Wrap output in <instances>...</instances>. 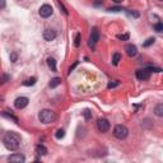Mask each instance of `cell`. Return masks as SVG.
Returning <instances> with one entry per match:
<instances>
[{
    "instance_id": "1",
    "label": "cell",
    "mask_w": 163,
    "mask_h": 163,
    "mask_svg": "<svg viewBox=\"0 0 163 163\" xmlns=\"http://www.w3.org/2000/svg\"><path fill=\"white\" fill-rule=\"evenodd\" d=\"M3 143L8 150H17L20 144V138L15 133H8L3 139Z\"/></svg>"
},
{
    "instance_id": "2",
    "label": "cell",
    "mask_w": 163,
    "mask_h": 163,
    "mask_svg": "<svg viewBox=\"0 0 163 163\" xmlns=\"http://www.w3.org/2000/svg\"><path fill=\"white\" fill-rule=\"evenodd\" d=\"M38 119L43 124H51L56 121V113L51 110H42L38 115Z\"/></svg>"
},
{
    "instance_id": "3",
    "label": "cell",
    "mask_w": 163,
    "mask_h": 163,
    "mask_svg": "<svg viewBox=\"0 0 163 163\" xmlns=\"http://www.w3.org/2000/svg\"><path fill=\"white\" fill-rule=\"evenodd\" d=\"M129 134V130L126 126H124V125H116L115 129H113V135L117 138V139H125Z\"/></svg>"
},
{
    "instance_id": "4",
    "label": "cell",
    "mask_w": 163,
    "mask_h": 163,
    "mask_svg": "<svg viewBox=\"0 0 163 163\" xmlns=\"http://www.w3.org/2000/svg\"><path fill=\"white\" fill-rule=\"evenodd\" d=\"M98 40H99V32H98V28H97V27H93V28H92V32H91V36H89V42H88L89 47H91L92 50H94V49H96V45H97Z\"/></svg>"
},
{
    "instance_id": "5",
    "label": "cell",
    "mask_w": 163,
    "mask_h": 163,
    "mask_svg": "<svg viewBox=\"0 0 163 163\" xmlns=\"http://www.w3.org/2000/svg\"><path fill=\"white\" fill-rule=\"evenodd\" d=\"M97 129L101 133H106V131L110 130V122L107 119H98L97 121Z\"/></svg>"
},
{
    "instance_id": "6",
    "label": "cell",
    "mask_w": 163,
    "mask_h": 163,
    "mask_svg": "<svg viewBox=\"0 0 163 163\" xmlns=\"http://www.w3.org/2000/svg\"><path fill=\"white\" fill-rule=\"evenodd\" d=\"M52 12H54L52 6L49 5V4H45V5H42L40 8V15H41L42 18H49L50 15L52 14Z\"/></svg>"
},
{
    "instance_id": "7",
    "label": "cell",
    "mask_w": 163,
    "mask_h": 163,
    "mask_svg": "<svg viewBox=\"0 0 163 163\" xmlns=\"http://www.w3.org/2000/svg\"><path fill=\"white\" fill-rule=\"evenodd\" d=\"M28 102L29 101L27 97H18L14 101V106H15V108H18V110H22V108H24L28 105Z\"/></svg>"
},
{
    "instance_id": "8",
    "label": "cell",
    "mask_w": 163,
    "mask_h": 163,
    "mask_svg": "<svg viewBox=\"0 0 163 163\" xmlns=\"http://www.w3.org/2000/svg\"><path fill=\"white\" fill-rule=\"evenodd\" d=\"M136 78L139 80H148L150 78V73L148 72V69H140V70L136 72Z\"/></svg>"
},
{
    "instance_id": "9",
    "label": "cell",
    "mask_w": 163,
    "mask_h": 163,
    "mask_svg": "<svg viewBox=\"0 0 163 163\" xmlns=\"http://www.w3.org/2000/svg\"><path fill=\"white\" fill-rule=\"evenodd\" d=\"M8 161L12 162V163H23V162H26V158L23 157L22 154L15 153V154H12V156L8 158Z\"/></svg>"
},
{
    "instance_id": "10",
    "label": "cell",
    "mask_w": 163,
    "mask_h": 163,
    "mask_svg": "<svg viewBox=\"0 0 163 163\" xmlns=\"http://www.w3.org/2000/svg\"><path fill=\"white\" fill-rule=\"evenodd\" d=\"M56 36H57V35H56V32H55L54 29H46L45 32H43V38H45L46 41H49V42L55 40Z\"/></svg>"
},
{
    "instance_id": "11",
    "label": "cell",
    "mask_w": 163,
    "mask_h": 163,
    "mask_svg": "<svg viewBox=\"0 0 163 163\" xmlns=\"http://www.w3.org/2000/svg\"><path fill=\"white\" fill-rule=\"evenodd\" d=\"M125 50H126V54L130 56V57H133V56H135L136 54H138V49H136V46L135 45H128L126 47H125Z\"/></svg>"
},
{
    "instance_id": "12",
    "label": "cell",
    "mask_w": 163,
    "mask_h": 163,
    "mask_svg": "<svg viewBox=\"0 0 163 163\" xmlns=\"http://www.w3.org/2000/svg\"><path fill=\"white\" fill-rule=\"evenodd\" d=\"M36 153L38 154V156H46V154H47V148L42 144H38L36 146Z\"/></svg>"
},
{
    "instance_id": "13",
    "label": "cell",
    "mask_w": 163,
    "mask_h": 163,
    "mask_svg": "<svg viewBox=\"0 0 163 163\" xmlns=\"http://www.w3.org/2000/svg\"><path fill=\"white\" fill-rule=\"evenodd\" d=\"M47 65H49V68L51 69L52 72H56V60L54 57H49L47 59Z\"/></svg>"
},
{
    "instance_id": "14",
    "label": "cell",
    "mask_w": 163,
    "mask_h": 163,
    "mask_svg": "<svg viewBox=\"0 0 163 163\" xmlns=\"http://www.w3.org/2000/svg\"><path fill=\"white\" fill-rule=\"evenodd\" d=\"M60 84H61V79L60 78H54L50 82V88H56V87H59Z\"/></svg>"
},
{
    "instance_id": "15",
    "label": "cell",
    "mask_w": 163,
    "mask_h": 163,
    "mask_svg": "<svg viewBox=\"0 0 163 163\" xmlns=\"http://www.w3.org/2000/svg\"><path fill=\"white\" fill-rule=\"evenodd\" d=\"M154 112H156L157 116L162 117V116H163V105H162V103L157 105V106H156V110H154Z\"/></svg>"
},
{
    "instance_id": "16",
    "label": "cell",
    "mask_w": 163,
    "mask_h": 163,
    "mask_svg": "<svg viewBox=\"0 0 163 163\" xmlns=\"http://www.w3.org/2000/svg\"><path fill=\"white\" fill-rule=\"evenodd\" d=\"M120 60H121V55H120L119 52H116L115 55H113V57H112V64H113L115 66H117L119 63H120Z\"/></svg>"
},
{
    "instance_id": "17",
    "label": "cell",
    "mask_w": 163,
    "mask_h": 163,
    "mask_svg": "<svg viewBox=\"0 0 163 163\" xmlns=\"http://www.w3.org/2000/svg\"><path fill=\"white\" fill-rule=\"evenodd\" d=\"M154 41H156V38H154V37H149L148 40H146V41L143 43V46H144V47H149L150 45H153V43H154Z\"/></svg>"
},
{
    "instance_id": "18",
    "label": "cell",
    "mask_w": 163,
    "mask_h": 163,
    "mask_svg": "<svg viewBox=\"0 0 163 163\" xmlns=\"http://www.w3.org/2000/svg\"><path fill=\"white\" fill-rule=\"evenodd\" d=\"M80 38H82V35L76 33L75 40H74V46H75V47H79V46H80Z\"/></svg>"
},
{
    "instance_id": "19",
    "label": "cell",
    "mask_w": 163,
    "mask_h": 163,
    "mask_svg": "<svg viewBox=\"0 0 163 163\" xmlns=\"http://www.w3.org/2000/svg\"><path fill=\"white\" fill-rule=\"evenodd\" d=\"M64 135H65V131H64L63 129H59V130L56 131V135H55V136H56L57 139H61V138H64Z\"/></svg>"
},
{
    "instance_id": "20",
    "label": "cell",
    "mask_w": 163,
    "mask_h": 163,
    "mask_svg": "<svg viewBox=\"0 0 163 163\" xmlns=\"http://www.w3.org/2000/svg\"><path fill=\"white\" fill-rule=\"evenodd\" d=\"M36 78H35V76H33V78H31V79H27L26 82H24V85H27V87H28V85H33L35 83H36Z\"/></svg>"
},
{
    "instance_id": "21",
    "label": "cell",
    "mask_w": 163,
    "mask_h": 163,
    "mask_svg": "<svg viewBox=\"0 0 163 163\" xmlns=\"http://www.w3.org/2000/svg\"><path fill=\"white\" fill-rule=\"evenodd\" d=\"M2 115H3V116H5V117H8V119H12V120H14L15 122H18V119H17V117H14V116H13L12 113H6V112H2Z\"/></svg>"
},
{
    "instance_id": "22",
    "label": "cell",
    "mask_w": 163,
    "mask_h": 163,
    "mask_svg": "<svg viewBox=\"0 0 163 163\" xmlns=\"http://www.w3.org/2000/svg\"><path fill=\"white\" fill-rule=\"evenodd\" d=\"M146 69H148L149 73H152V72H153V73H161V72H162L161 68H152V66H150V68H146Z\"/></svg>"
},
{
    "instance_id": "23",
    "label": "cell",
    "mask_w": 163,
    "mask_h": 163,
    "mask_svg": "<svg viewBox=\"0 0 163 163\" xmlns=\"http://www.w3.org/2000/svg\"><path fill=\"white\" fill-rule=\"evenodd\" d=\"M154 29L157 31V32H162L163 31V24L159 22V23H157V24H154Z\"/></svg>"
},
{
    "instance_id": "24",
    "label": "cell",
    "mask_w": 163,
    "mask_h": 163,
    "mask_svg": "<svg viewBox=\"0 0 163 163\" xmlns=\"http://www.w3.org/2000/svg\"><path fill=\"white\" fill-rule=\"evenodd\" d=\"M8 80H9V75L4 74V75H2V78H0V84H4V83H6Z\"/></svg>"
},
{
    "instance_id": "25",
    "label": "cell",
    "mask_w": 163,
    "mask_h": 163,
    "mask_svg": "<svg viewBox=\"0 0 163 163\" xmlns=\"http://www.w3.org/2000/svg\"><path fill=\"white\" fill-rule=\"evenodd\" d=\"M117 38H119V40H122V41H128L129 40V33H126V35H117Z\"/></svg>"
},
{
    "instance_id": "26",
    "label": "cell",
    "mask_w": 163,
    "mask_h": 163,
    "mask_svg": "<svg viewBox=\"0 0 163 163\" xmlns=\"http://www.w3.org/2000/svg\"><path fill=\"white\" fill-rule=\"evenodd\" d=\"M17 59H18L17 52H12L10 54V61H12V63H15V61H17Z\"/></svg>"
},
{
    "instance_id": "27",
    "label": "cell",
    "mask_w": 163,
    "mask_h": 163,
    "mask_svg": "<svg viewBox=\"0 0 163 163\" xmlns=\"http://www.w3.org/2000/svg\"><path fill=\"white\" fill-rule=\"evenodd\" d=\"M83 115H84V117L87 119V120H89V119L92 117V113H91V111H89V110H84Z\"/></svg>"
},
{
    "instance_id": "28",
    "label": "cell",
    "mask_w": 163,
    "mask_h": 163,
    "mask_svg": "<svg viewBox=\"0 0 163 163\" xmlns=\"http://www.w3.org/2000/svg\"><path fill=\"white\" fill-rule=\"evenodd\" d=\"M119 84H120V82L116 80L115 83H110V84H108V88H110V89H111V88H115V87H117Z\"/></svg>"
},
{
    "instance_id": "29",
    "label": "cell",
    "mask_w": 163,
    "mask_h": 163,
    "mask_svg": "<svg viewBox=\"0 0 163 163\" xmlns=\"http://www.w3.org/2000/svg\"><path fill=\"white\" fill-rule=\"evenodd\" d=\"M108 10H110V12H120V10H122V8H120V6H115V8H110Z\"/></svg>"
},
{
    "instance_id": "30",
    "label": "cell",
    "mask_w": 163,
    "mask_h": 163,
    "mask_svg": "<svg viewBox=\"0 0 163 163\" xmlns=\"http://www.w3.org/2000/svg\"><path fill=\"white\" fill-rule=\"evenodd\" d=\"M5 6H6V2H5V0H0V10L4 9Z\"/></svg>"
},
{
    "instance_id": "31",
    "label": "cell",
    "mask_w": 163,
    "mask_h": 163,
    "mask_svg": "<svg viewBox=\"0 0 163 163\" xmlns=\"http://www.w3.org/2000/svg\"><path fill=\"white\" fill-rule=\"evenodd\" d=\"M59 4H60V8H61V9H63V12H64V13H65V14H66V15H68V10H66V9H65V6H64V5H63V4H61V3H59Z\"/></svg>"
},
{
    "instance_id": "32",
    "label": "cell",
    "mask_w": 163,
    "mask_h": 163,
    "mask_svg": "<svg viewBox=\"0 0 163 163\" xmlns=\"http://www.w3.org/2000/svg\"><path fill=\"white\" fill-rule=\"evenodd\" d=\"M113 2H115V3H121L122 0H113Z\"/></svg>"
}]
</instances>
